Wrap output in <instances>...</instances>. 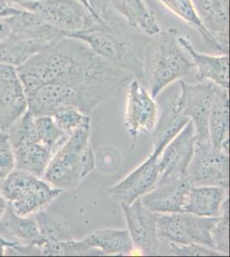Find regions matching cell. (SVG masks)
<instances>
[{
	"label": "cell",
	"mask_w": 230,
	"mask_h": 257,
	"mask_svg": "<svg viewBox=\"0 0 230 257\" xmlns=\"http://www.w3.org/2000/svg\"><path fill=\"white\" fill-rule=\"evenodd\" d=\"M17 70L25 95L44 83L58 82L76 88L93 108L114 99L134 78L70 36L54 41Z\"/></svg>",
	"instance_id": "1"
},
{
	"label": "cell",
	"mask_w": 230,
	"mask_h": 257,
	"mask_svg": "<svg viewBox=\"0 0 230 257\" xmlns=\"http://www.w3.org/2000/svg\"><path fill=\"white\" fill-rule=\"evenodd\" d=\"M178 36L177 30L170 28L143 41V81L154 99L173 82L194 71V64Z\"/></svg>",
	"instance_id": "2"
},
{
	"label": "cell",
	"mask_w": 230,
	"mask_h": 257,
	"mask_svg": "<svg viewBox=\"0 0 230 257\" xmlns=\"http://www.w3.org/2000/svg\"><path fill=\"white\" fill-rule=\"evenodd\" d=\"M85 42L96 55L143 81V41L115 25L96 23L87 30L66 35Z\"/></svg>",
	"instance_id": "3"
},
{
	"label": "cell",
	"mask_w": 230,
	"mask_h": 257,
	"mask_svg": "<svg viewBox=\"0 0 230 257\" xmlns=\"http://www.w3.org/2000/svg\"><path fill=\"white\" fill-rule=\"evenodd\" d=\"M0 192L19 216H34L52 204L63 190L23 170L15 168L0 184Z\"/></svg>",
	"instance_id": "4"
},
{
	"label": "cell",
	"mask_w": 230,
	"mask_h": 257,
	"mask_svg": "<svg viewBox=\"0 0 230 257\" xmlns=\"http://www.w3.org/2000/svg\"><path fill=\"white\" fill-rule=\"evenodd\" d=\"M91 127L80 128L69 136L51 159L43 179L59 190H72L81 178V158L85 148L91 144Z\"/></svg>",
	"instance_id": "5"
},
{
	"label": "cell",
	"mask_w": 230,
	"mask_h": 257,
	"mask_svg": "<svg viewBox=\"0 0 230 257\" xmlns=\"http://www.w3.org/2000/svg\"><path fill=\"white\" fill-rule=\"evenodd\" d=\"M17 6L37 14L66 35L87 30L100 23L79 0H33Z\"/></svg>",
	"instance_id": "6"
},
{
	"label": "cell",
	"mask_w": 230,
	"mask_h": 257,
	"mask_svg": "<svg viewBox=\"0 0 230 257\" xmlns=\"http://www.w3.org/2000/svg\"><path fill=\"white\" fill-rule=\"evenodd\" d=\"M217 219L218 217L197 216L186 212L158 213V236L169 242L197 243L214 249L211 230Z\"/></svg>",
	"instance_id": "7"
},
{
	"label": "cell",
	"mask_w": 230,
	"mask_h": 257,
	"mask_svg": "<svg viewBox=\"0 0 230 257\" xmlns=\"http://www.w3.org/2000/svg\"><path fill=\"white\" fill-rule=\"evenodd\" d=\"M187 177L192 186L229 187V153L216 149L210 141L195 142Z\"/></svg>",
	"instance_id": "8"
},
{
	"label": "cell",
	"mask_w": 230,
	"mask_h": 257,
	"mask_svg": "<svg viewBox=\"0 0 230 257\" xmlns=\"http://www.w3.org/2000/svg\"><path fill=\"white\" fill-rule=\"evenodd\" d=\"M180 94L177 106L184 116L192 121L196 132V140L210 141L208 120L218 85L210 82H200L188 84L180 80Z\"/></svg>",
	"instance_id": "9"
},
{
	"label": "cell",
	"mask_w": 230,
	"mask_h": 257,
	"mask_svg": "<svg viewBox=\"0 0 230 257\" xmlns=\"http://www.w3.org/2000/svg\"><path fill=\"white\" fill-rule=\"evenodd\" d=\"M125 128L132 139L153 131L159 116V106L141 81L132 78L126 85Z\"/></svg>",
	"instance_id": "10"
},
{
	"label": "cell",
	"mask_w": 230,
	"mask_h": 257,
	"mask_svg": "<svg viewBox=\"0 0 230 257\" xmlns=\"http://www.w3.org/2000/svg\"><path fill=\"white\" fill-rule=\"evenodd\" d=\"M26 98L28 111L34 117L53 116L65 107H76L84 113L91 115L83 95L70 85L58 82L44 83L27 94Z\"/></svg>",
	"instance_id": "11"
},
{
	"label": "cell",
	"mask_w": 230,
	"mask_h": 257,
	"mask_svg": "<svg viewBox=\"0 0 230 257\" xmlns=\"http://www.w3.org/2000/svg\"><path fill=\"white\" fill-rule=\"evenodd\" d=\"M120 205L134 248L143 255L160 254L161 242L157 224L158 213L146 208L140 198L131 204Z\"/></svg>",
	"instance_id": "12"
},
{
	"label": "cell",
	"mask_w": 230,
	"mask_h": 257,
	"mask_svg": "<svg viewBox=\"0 0 230 257\" xmlns=\"http://www.w3.org/2000/svg\"><path fill=\"white\" fill-rule=\"evenodd\" d=\"M159 156L160 155L152 152L146 161L111 187L108 190L111 198L120 204H131L135 200L149 192L160 179Z\"/></svg>",
	"instance_id": "13"
},
{
	"label": "cell",
	"mask_w": 230,
	"mask_h": 257,
	"mask_svg": "<svg viewBox=\"0 0 230 257\" xmlns=\"http://www.w3.org/2000/svg\"><path fill=\"white\" fill-rule=\"evenodd\" d=\"M195 142V128L190 120L161 153L158 159L161 174L159 181L187 177Z\"/></svg>",
	"instance_id": "14"
},
{
	"label": "cell",
	"mask_w": 230,
	"mask_h": 257,
	"mask_svg": "<svg viewBox=\"0 0 230 257\" xmlns=\"http://www.w3.org/2000/svg\"><path fill=\"white\" fill-rule=\"evenodd\" d=\"M0 17L6 18L11 27L10 36L51 44L66 36L64 33L46 23L37 14L19 6L9 5Z\"/></svg>",
	"instance_id": "15"
},
{
	"label": "cell",
	"mask_w": 230,
	"mask_h": 257,
	"mask_svg": "<svg viewBox=\"0 0 230 257\" xmlns=\"http://www.w3.org/2000/svg\"><path fill=\"white\" fill-rule=\"evenodd\" d=\"M28 110V102L17 68L0 64V131L10 127Z\"/></svg>",
	"instance_id": "16"
},
{
	"label": "cell",
	"mask_w": 230,
	"mask_h": 257,
	"mask_svg": "<svg viewBox=\"0 0 230 257\" xmlns=\"http://www.w3.org/2000/svg\"><path fill=\"white\" fill-rule=\"evenodd\" d=\"M192 187L187 177L158 181L149 192L140 199L143 206L153 213H182Z\"/></svg>",
	"instance_id": "17"
},
{
	"label": "cell",
	"mask_w": 230,
	"mask_h": 257,
	"mask_svg": "<svg viewBox=\"0 0 230 257\" xmlns=\"http://www.w3.org/2000/svg\"><path fill=\"white\" fill-rule=\"evenodd\" d=\"M178 41L191 57L198 82H210L229 89V56L200 53L192 44L189 36L180 35Z\"/></svg>",
	"instance_id": "18"
},
{
	"label": "cell",
	"mask_w": 230,
	"mask_h": 257,
	"mask_svg": "<svg viewBox=\"0 0 230 257\" xmlns=\"http://www.w3.org/2000/svg\"><path fill=\"white\" fill-rule=\"evenodd\" d=\"M206 30L229 53V0H193Z\"/></svg>",
	"instance_id": "19"
},
{
	"label": "cell",
	"mask_w": 230,
	"mask_h": 257,
	"mask_svg": "<svg viewBox=\"0 0 230 257\" xmlns=\"http://www.w3.org/2000/svg\"><path fill=\"white\" fill-rule=\"evenodd\" d=\"M106 2L111 12L122 17L132 30H139L146 36L160 32L157 17L144 0H106Z\"/></svg>",
	"instance_id": "20"
},
{
	"label": "cell",
	"mask_w": 230,
	"mask_h": 257,
	"mask_svg": "<svg viewBox=\"0 0 230 257\" xmlns=\"http://www.w3.org/2000/svg\"><path fill=\"white\" fill-rule=\"evenodd\" d=\"M177 97L175 95L163 100L160 116L153 128V152L158 155L190 121L178 109Z\"/></svg>",
	"instance_id": "21"
},
{
	"label": "cell",
	"mask_w": 230,
	"mask_h": 257,
	"mask_svg": "<svg viewBox=\"0 0 230 257\" xmlns=\"http://www.w3.org/2000/svg\"><path fill=\"white\" fill-rule=\"evenodd\" d=\"M228 200V189L219 186H192L190 189L184 212L200 217L221 216Z\"/></svg>",
	"instance_id": "22"
},
{
	"label": "cell",
	"mask_w": 230,
	"mask_h": 257,
	"mask_svg": "<svg viewBox=\"0 0 230 257\" xmlns=\"http://www.w3.org/2000/svg\"><path fill=\"white\" fill-rule=\"evenodd\" d=\"M211 145L229 153V95L228 89L219 87L208 120Z\"/></svg>",
	"instance_id": "23"
},
{
	"label": "cell",
	"mask_w": 230,
	"mask_h": 257,
	"mask_svg": "<svg viewBox=\"0 0 230 257\" xmlns=\"http://www.w3.org/2000/svg\"><path fill=\"white\" fill-rule=\"evenodd\" d=\"M85 241L104 255H126L134 250V246L127 230L103 228L91 231Z\"/></svg>",
	"instance_id": "24"
},
{
	"label": "cell",
	"mask_w": 230,
	"mask_h": 257,
	"mask_svg": "<svg viewBox=\"0 0 230 257\" xmlns=\"http://www.w3.org/2000/svg\"><path fill=\"white\" fill-rule=\"evenodd\" d=\"M167 10L186 23L187 25L195 29L199 34L202 41L207 47L215 50L219 54H227L225 53L218 42L215 40L210 32L204 27L201 18L198 15L193 0H157Z\"/></svg>",
	"instance_id": "25"
},
{
	"label": "cell",
	"mask_w": 230,
	"mask_h": 257,
	"mask_svg": "<svg viewBox=\"0 0 230 257\" xmlns=\"http://www.w3.org/2000/svg\"><path fill=\"white\" fill-rule=\"evenodd\" d=\"M17 169L23 170L38 178H43L54 151L36 142L12 150Z\"/></svg>",
	"instance_id": "26"
},
{
	"label": "cell",
	"mask_w": 230,
	"mask_h": 257,
	"mask_svg": "<svg viewBox=\"0 0 230 257\" xmlns=\"http://www.w3.org/2000/svg\"><path fill=\"white\" fill-rule=\"evenodd\" d=\"M0 226L19 242L41 247L46 242L39 230L35 217H22L14 213L9 203Z\"/></svg>",
	"instance_id": "27"
},
{
	"label": "cell",
	"mask_w": 230,
	"mask_h": 257,
	"mask_svg": "<svg viewBox=\"0 0 230 257\" xmlns=\"http://www.w3.org/2000/svg\"><path fill=\"white\" fill-rule=\"evenodd\" d=\"M52 44V43H51ZM50 44L8 36L0 42V64L18 68Z\"/></svg>",
	"instance_id": "28"
},
{
	"label": "cell",
	"mask_w": 230,
	"mask_h": 257,
	"mask_svg": "<svg viewBox=\"0 0 230 257\" xmlns=\"http://www.w3.org/2000/svg\"><path fill=\"white\" fill-rule=\"evenodd\" d=\"M34 217L38 224L41 236L46 242L74 239L70 226L61 218L47 213L45 210L39 212Z\"/></svg>",
	"instance_id": "29"
},
{
	"label": "cell",
	"mask_w": 230,
	"mask_h": 257,
	"mask_svg": "<svg viewBox=\"0 0 230 257\" xmlns=\"http://www.w3.org/2000/svg\"><path fill=\"white\" fill-rule=\"evenodd\" d=\"M42 255L70 256V255H104L99 249L91 247L85 239L65 240L60 242H45L40 247Z\"/></svg>",
	"instance_id": "30"
},
{
	"label": "cell",
	"mask_w": 230,
	"mask_h": 257,
	"mask_svg": "<svg viewBox=\"0 0 230 257\" xmlns=\"http://www.w3.org/2000/svg\"><path fill=\"white\" fill-rule=\"evenodd\" d=\"M6 133L9 137L12 150L27 144L39 142L35 128V117L28 110L10 127Z\"/></svg>",
	"instance_id": "31"
},
{
	"label": "cell",
	"mask_w": 230,
	"mask_h": 257,
	"mask_svg": "<svg viewBox=\"0 0 230 257\" xmlns=\"http://www.w3.org/2000/svg\"><path fill=\"white\" fill-rule=\"evenodd\" d=\"M35 123L39 142L53 149L54 153L68 138L67 135L58 128L52 116L35 117Z\"/></svg>",
	"instance_id": "32"
},
{
	"label": "cell",
	"mask_w": 230,
	"mask_h": 257,
	"mask_svg": "<svg viewBox=\"0 0 230 257\" xmlns=\"http://www.w3.org/2000/svg\"><path fill=\"white\" fill-rule=\"evenodd\" d=\"M53 120L58 128L68 137L80 128L91 127L90 115L84 113L76 107H65L53 114Z\"/></svg>",
	"instance_id": "33"
},
{
	"label": "cell",
	"mask_w": 230,
	"mask_h": 257,
	"mask_svg": "<svg viewBox=\"0 0 230 257\" xmlns=\"http://www.w3.org/2000/svg\"><path fill=\"white\" fill-rule=\"evenodd\" d=\"M228 206L229 202L225 204L223 212L215 223L211 230V239L213 248L219 254H229V222H228Z\"/></svg>",
	"instance_id": "34"
},
{
	"label": "cell",
	"mask_w": 230,
	"mask_h": 257,
	"mask_svg": "<svg viewBox=\"0 0 230 257\" xmlns=\"http://www.w3.org/2000/svg\"><path fill=\"white\" fill-rule=\"evenodd\" d=\"M166 241V240H164ZM169 253L172 255L178 256H215L221 255L218 252L212 248H208L205 246L197 244V243H176V242H169Z\"/></svg>",
	"instance_id": "35"
},
{
	"label": "cell",
	"mask_w": 230,
	"mask_h": 257,
	"mask_svg": "<svg viewBox=\"0 0 230 257\" xmlns=\"http://www.w3.org/2000/svg\"><path fill=\"white\" fill-rule=\"evenodd\" d=\"M7 249H12L21 255H42L38 246L27 244L19 241H10L0 235V256H3Z\"/></svg>",
	"instance_id": "36"
},
{
	"label": "cell",
	"mask_w": 230,
	"mask_h": 257,
	"mask_svg": "<svg viewBox=\"0 0 230 257\" xmlns=\"http://www.w3.org/2000/svg\"><path fill=\"white\" fill-rule=\"evenodd\" d=\"M96 167V156L94 153L91 144H90L85 148V151L82 155L81 158V173L82 180H84L87 176L90 175Z\"/></svg>",
	"instance_id": "37"
},
{
	"label": "cell",
	"mask_w": 230,
	"mask_h": 257,
	"mask_svg": "<svg viewBox=\"0 0 230 257\" xmlns=\"http://www.w3.org/2000/svg\"><path fill=\"white\" fill-rule=\"evenodd\" d=\"M15 168L16 163L12 149L2 153L0 155V184L11 174Z\"/></svg>",
	"instance_id": "38"
},
{
	"label": "cell",
	"mask_w": 230,
	"mask_h": 257,
	"mask_svg": "<svg viewBox=\"0 0 230 257\" xmlns=\"http://www.w3.org/2000/svg\"><path fill=\"white\" fill-rule=\"evenodd\" d=\"M11 34V27L6 18L0 17V42L5 41Z\"/></svg>",
	"instance_id": "39"
},
{
	"label": "cell",
	"mask_w": 230,
	"mask_h": 257,
	"mask_svg": "<svg viewBox=\"0 0 230 257\" xmlns=\"http://www.w3.org/2000/svg\"><path fill=\"white\" fill-rule=\"evenodd\" d=\"M12 149L10 144L9 137L6 132L0 131V155L5 151Z\"/></svg>",
	"instance_id": "40"
},
{
	"label": "cell",
	"mask_w": 230,
	"mask_h": 257,
	"mask_svg": "<svg viewBox=\"0 0 230 257\" xmlns=\"http://www.w3.org/2000/svg\"><path fill=\"white\" fill-rule=\"evenodd\" d=\"M7 208H8V202L0 192V221H1V219H3Z\"/></svg>",
	"instance_id": "41"
},
{
	"label": "cell",
	"mask_w": 230,
	"mask_h": 257,
	"mask_svg": "<svg viewBox=\"0 0 230 257\" xmlns=\"http://www.w3.org/2000/svg\"><path fill=\"white\" fill-rule=\"evenodd\" d=\"M8 6H9L8 0H0V14Z\"/></svg>",
	"instance_id": "42"
}]
</instances>
